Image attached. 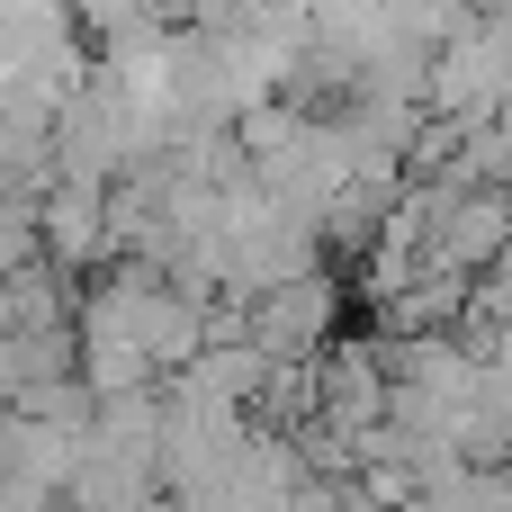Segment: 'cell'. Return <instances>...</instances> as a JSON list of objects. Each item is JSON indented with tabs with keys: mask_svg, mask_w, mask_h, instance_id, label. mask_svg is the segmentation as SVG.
<instances>
[{
	"mask_svg": "<svg viewBox=\"0 0 512 512\" xmlns=\"http://www.w3.org/2000/svg\"><path fill=\"white\" fill-rule=\"evenodd\" d=\"M36 216H45V261H63V270H99V261H117V234H108V180H72V171H54L45 198H36Z\"/></svg>",
	"mask_w": 512,
	"mask_h": 512,
	"instance_id": "7a4b0ae2",
	"label": "cell"
},
{
	"mask_svg": "<svg viewBox=\"0 0 512 512\" xmlns=\"http://www.w3.org/2000/svg\"><path fill=\"white\" fill-rule=\"evenodd\" d=\"M486 432H495V459H512V333L486 342Z\"/></svg>",
	"mask_w": 512,
	"mask_h": 512,
	"instance_id": "3957f363",
	"label": "cell"
},
{
	"mask_svg": "<svg viewBox=\"0 0 512 512\" xmlns=\"http://www.w3.org/2000/svg\"><path fill=\"white\" fill-rule=\"evenodd\" d=\"M333 315H342V288H333L324 270H297V279L243 297V333H252L261 351H279V360H315V351L333 342Z\"/></svg>",
	"mask_w": 512,
	"mask_h": 512,
	"instance_id": "6da1fadb",
	"label": "cell"
},
{
	"mask_svg": "<svg viewBox=\"0 0 512 512\" xmlns=\"http://www.w3.org/2000/svg\"><path fill=\"white\" fill-rule=\"evenodd\" d=\"M99 36H135V27H153V18H180V0H72Z\"/></svg>",
	"mask_w": 512,
	"mask_h": 512,
	"instance_id": "277c9868",
	"label": "cell"
}]
</instances>
